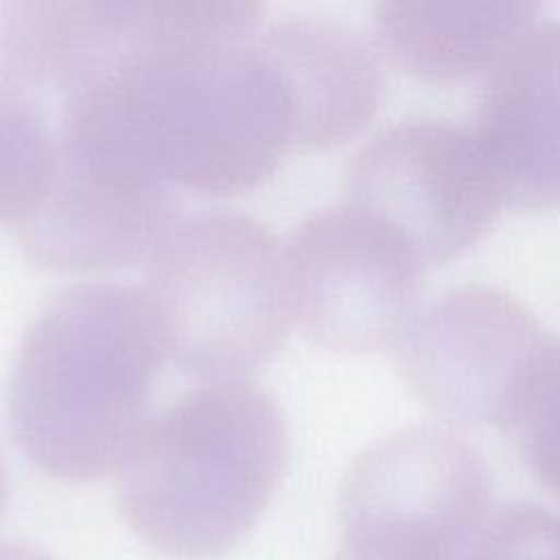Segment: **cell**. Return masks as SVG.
<instances>
[{
  "label": "cell",
  "instance_id": "16",
  "mask_svg": "<svg viewBox=\"0 0 560 560\" xmlns=\"http://www.w3.org/2000/svg\"><path fill=\"white\" fill-rule=\"evenodd\" d=\"M0 560H55V558L31 545L9 542V545H0Z\"/></svg>",
  "mask_w": 560,
  "mask_h": 560
},
{
  "label": "cell",
  "instance_id": "2",
  "mask_svg": "<svg viewBox=\"0 0 560 560\" xmlns=\"http://www.w3.org/2000/svg\"><path fill=\"white\" fill-rule=\"evenodd\" d=\"M168 357L144 289H63L28 324L11 363L7 411L15 442L37 468L74 483L122 468Z\"/></svg>",
  "mask_w": 560,
  "mask_h": 560
},
{
  "label": "cell",
  "instance_id": "1",
  "mask_svg": "<svg viewBox=\"0 0 560 560\" xmlns=\"http://www.w3.org/2000/svg\"><path fill=\"white\" fill-rule=\"evenodd\" d=\"M262 13L260 2L160 0L101 68L57 96L59 151L129 186H260L291 151L256 48Z\"/></svg>",
  "mask_w": 560,
  "mask_h": 560
},
{
  "label": "cell",
  "instance_id": "5",
  "mask_svg": "<svg viewBox=\"0 0 560 560\" xmlns=\"http://www.w3.org/2000/svg\"><path fill=\"white\" fill-rule=\"evenodd\" d=\"M335 560H466L488 518L490 475L457 440L407 429L348 466Z\"/></svg>",
  "mask_w": 560,
  "mask_h": 560
},
{
  "label": "cell",
  "instance_id": "11",
  "mask_svg": "<svg viewBox=\"0 0 560 560\" xmlns=\"http://www.w3.org/2000/svg\"><path fill=\"white\" fill-rule=\"evenodd\" d=\"M256 46L269 66L293 149H328L352 138L385 94L381 55L346 24L291 15L260 26Z\"/></svg>",
  "mask_w": 560,
  "mask_h": 560
},
{
  "label": "cell",
  "instance_id": "12",
  "mask_svg": "<svg viewBox=\"0 0 560 560\" xmlns=\"http://www.w3.org/2000/svg\"><path fill=\"white\" fill-rule=\"evenodd\" d=\"M538 11V2L385 0L374 7V46L416 79L462 83L490 72Z\"/></svg>",
  "mask_w": 560,
  "mask_h": 560
},
{
  "label": "cell",
  "instance_id": "17",
  "mask_svg": "<svg viewBox=\"0 0 560 560\" xmlns=\"http://www.w3.org/2000/svg\"><path fill=\"white\" fill-rule=\"evenodd\" d=\"M7 497H9V472H7V462H4V453L0 448V516L7 508Z\"/></svg>",
  "mask_w": 560,
  "mask_h": 560
},
{
  "label": "cell",
  "instance_id": "14",
  "mask_svg": "<svg viewBox=\"0 0 560 560\" xmlns=\"http://www.w3.org/2000/svg\"><path fill=\"white\" fill-rule=\"evenodd\" d=\"M536 479L560 497V341L536 370L510 427Z\"/></svg>",
  "mask_w": 560,
  "mask_h": 560
},
{
  "label": "cell",
  "instance_id": "9",
  "mask_svg": "<svg viewBox=\"0 0 560 560\" xmlns=\"http://www.w3.org/2000/svg\"><path fill=\"white\" fill-rule=\"evenodd\" d=\"M171 186H125L55 158L50 184L33 212L15 225L33 265L46 271H114L147 260L179 221Z\"/></svg>",
  "mask_w": 560,
  "mask_h": 560
},
{
  "label": "cell",
  "instance_id": "7",
  "mask_svg": "<svg viewBox=\"0 0 560 560\" xmlns=\"http://www.w3.org/2000/svg\"><path fill=\"white\" fill-rule=\"evenodd\" d=\"M348 201L398 228L424 258L475 247L508 206L503 182L472 125L402 118L374 131L343 168Z\"/></svg>",
  "mask_w": 560,
  "mask_h": 560
},
{
  "label": "cell",
  "instance_id": "6",
  "mask_svg": "<svg viewBox=\"0 0 560 560\" xmlns=\"http://www.w3.org/2000/svg\"><path fill=\"white\" fill-rule=\"evenodd\" d=\"M424 265L398 228L352 201L304 217L282 241L291 317L332 350L394 343L418 313Z\"/></svg>",
  "mask_w": 560,
  "mask_h": 560
},
{
  "label": "cell",
  "instance_id": "8",
  "mask_svg": "<svg viewBox=\"0 0 560 560\" xmlns=\"http://www.w3.org/2000/svg\"><path fill=\"white\" fill-rule=\"evenodd\" d=\"M553 341L510 291L462 284L418 311L394 350L405 383L433 411L510 429Z\"/></svg>",
  "mask_w": 560,
  "mask_h": 560
},
{
  "label": "cell",
  "instance_id": "4",
  "mask_svg": "<svg viewBox=\"0 0 560 560\" xmlns=\"http://www.w3.org/2000/svg\"><path fill=\"white\" fill-rule=\"evenodd\" d=\"M144 280L171 359L188 374L245 378L289 337L282 241L252 214L175 221L144 260Z\"/></svg>",
  "mask_w": 560,
  "mask_h": 560
},
{
  "label": "cell",
  "instance_id": "3",
  "mask_svg": "<svg viewBox=\"0 0 560 560\" xmlns=\"http://www.w3.org/2000/svg\"><path fill=\"white\" fill-rule=\"evenodd\" d=\"M287 459V420L265 387L203 381L149 416L120 468V508L147 547L212 560L254 527Z\"/></svg>",
  "mask_w": 560,
  "mask_h": 560
},
{
  "label": "cell",
  "instance_id": "10",
  "mask_svg": "<svg viewBox=\"0 0 560 560\" xmlns=\"http://www.w3.org/2000/svg\"><path fill=\"white\" fill-rule=\"evenodd\" d=\"M472 129L518 210L560 208V20L534 22L481 85Z\"/></svg>",
  "mask_w": 560,
  "mask_h": 560
},
{
  "label": "cell",
  "instance_id": "15",
  "mask_svg": "<svg viewBox=\"0 0 560 560\" xmlns=\"http://www.w3.org/2000/svg\"><path fill=\"white\" fill-rule=\"evenodd\" d=\"M466 560H560V512L534 503L492 510Z\"/></svg>",
  "mask_w": 560,
  "mask_h": 560
},
{
  "label": "cell",
  "instance_id": "13",
  "mask_svg": "<svg viewBox=\"0 0 560 560\" xmlns=\"http://www.w3.org/2000/svg\"><path fill=\"white\" fill-rule=\"evenodd\" d=\"M57 158L39 94L0 70V223L18 225L44 197Z\"/></svg>",
  "mask_w": 560,
  "mask_h": 560
}]
</instances>
